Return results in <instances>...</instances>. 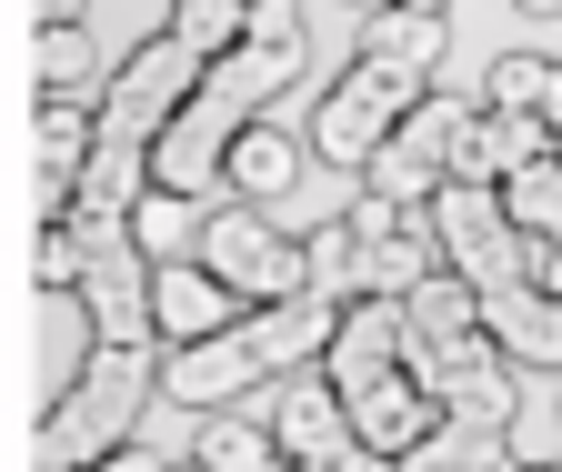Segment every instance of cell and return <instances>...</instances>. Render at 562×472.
I'll use <instances>...</instances> for the list:
<instances>
[{
    "instance_id": "4",
    "label": "cell",
    "mask_w": 562,
    "mask_h": 472,
    "mask_svg": "<svg viewBox=\"0 0 562 472\" xmlns=\"http://www.w3.org/2000/svg\"><path fill=\"white\" fill-rule=\"evenodd\" d=\"M201 81H211V60L191 41H171V31L140 41L121 71H111V91H101V142H140V151H151L161 131L201 101Z\"/></svg>"
},
{
    "instance_id": "10",
    "label": "cell",
    "mask_w": 562,
    "mask_h": 472,
    "mask_svg": "<svg viewBox=\"0 0 562 472\" xmlns=\"http://www.w3.org/2000/svg\"><path fill=\"white\" fill-rule=\"evenodd\" d=\"M261 423H271V442L292 452V462H331V452H351V402L331 392V372H281L271 402H261Z\"/></svg>"
},
{
    "instance_id": "20",
    "label": "cell",
    "mask_w": 562,
    "mask_h": 472,
    "mask_svg": "<svg viewBox=\"0 0 562 472\" xmlns=\"http://www.w3.org/2000/svg\"><path fill=\"white\" fill-rule=\"evenodd\" d=\"M191 462H201V472H281L292 452L271 442V423H261V413H201Z\"/></svg>"
},
{
    "instance_id": "23",
    "label": "cell",
    "mask_w": 562,
    "mask_h": 472,
    "mask_svg": "<svg viewBox=\"0 0 562 472\" xmlns=\"http://www.w3.org/2000/svg\"><path fill=\"white\" fill-rule=\"evenodd\" d=\"M362 60H412V71H432V60H442V21H432V11H402V0H382V11L362 21Z\"/></svg>"
},
{
    "instance_id": "26",
    "label": "cell",
    "mask_w": 562,
    "mask_h": 472,
    "mask_svg": "<svg viewBox=\"0 0 562 472\" xmlns=\"http://www.w3.org/2000/svg\"><path fill=\"white\" fill-rule=\"evenodd\" d=\"M503 212H513V232H532V241H552V232H562V151H552V161H532L522 181H503Z\"/></svg>"
},
{
    "instance_id": "32",
    "label": "cell",
    "mask_w": 562,
    "mask_h": 472,
    "mask_svg": "<svg viewBox=\"0 0 562 472\" xmlns=\"http://www.w3.org/2000/svg\"><path fill=\"white\" fill-rule=\"evenodd\" d=\"M91 472H181V462H161V452H140V442H131V452H111V462H91Z\"/></svg>"
},
{
    "instance_id": "33",
    "label": "cell",
    "mask_w": 562,
    "mask_h": 472,
    "mask_svg": "<svg viewBox=\"0 0 562 472\" xmlns=\"http://www.w3.org/2000/svg\"><path fill=\"white\" fill-rule=\"evenodd\" d=\"M41 31H81V0H41Z\"/></svg>"
},
{
    "instance_id": "8",
    "label": "cell",
    "mask_w": 562,
    "mask_h": 472,
    "mask_svg": "<svg viewBox=\"0 0 562 472\" xmlns=\"http://www.w3.org/2000/svg\"><path fill=\"white\" fill-rule=\"evenodd\" d=\"M402 372H422L442 392V413H462V423H503L513 432V413H522V362L492 342V331H472V342H452V352H422Z\"/></svg>"
},
{
    "instance_id": "5",
    "label": "cell",
    "mask_w": 562,
    "mask_h": 472,
    "mask_svg": "<svg viewBox=\"0 0 562 472\" xmlns=\"http://www.w3.org/2000/svg\"><path fill=\"white\" fill-rule=\"evenodd\" d=\"M432 232H442V261L472 282V292H513V282H532V232H513V212H503V191H482V181H442L432 191Z\"/></svg>"
},
{
    "instance_id": "31",
    "label": "cell",
    "mask_w": 562,
    "mask_h": 472,
    "mask_svg": "<svg viewBox=\"0 0 562 472\" xmlns=\"http://www.w3.org/2000/svg\"><path fill=\"white\" fill-rule=\"evenodd\" d=\"M532 292H552V302H562V241H542V251H532Z\"/></svg>"
},
{
    "instance_id": "9",
    "label": "cell",
    "mask_w": 562,
    "mask_h": 472,
    "mask_svg": "<svg viewBox=\"0 0 562 472\" xmlns=\"http://www.w3.org/2000/svg\"><path fill=\"white\" fill-rule=\"evenodd\" d=\"M151 312H161V352L222 342V331L251 322V302H241L222 272H201V261H161V272H151Z\"/></svg>"
},
{
    "instance_id": "14",
    "label": "cell",
    "mask_w": 562,
    "mask_h": 472,
    "mask_svg": "<svg viewBox=\"0 0 562 472\" xmlns=\"http://www.w3.org/2000/svg\"><path fill=\"white\" fill-rule=\"evenodd\" d=\"M341 312H351V302H331V292H302V302H271V312H251L241 331H251V352H261V372L281 382V372H302V362H322V352H331V331H341Z\"/></svg>"
},
{
    "instance_id": "36",
    "label": "cell",
    "mask_w": 562,
    "mask_h": 472,
    "mask_svg": "<svg viewBox=\"0 0 562 472\" xmlns=\"http://www.w3.org/2000/svg\"><path fill=\"white\" fill-rule=\"evenodd\" d=\"M362 11H382V0H362Z\"/></svg>"
},
{
    "instance_id": "7",
    "label": "cell",
    "mask_w": 562,
    "mask_h": 472,
    "mask_svg": "<svg viewBox=\"0 0 562 472\" xmlns=\"http://www.w3.org/2000/svg\"><path fill=\"white\" fill-rule=\"evenodd\" d=\"M241 111L232 101H191L161 142H151V191H181V201H211V191H232V151H241Z\"/></svg>"
},
{
    "instance_id": "1",
    "label": "cell",
    "mask_w": 562,
    "mask_h": 472,
    "mask_svg": "<svg viewBox=\"0 0 562 472\" xmlns=\"http://www.w3.org/2000/svg\"><path fill=\"white\" fill-rule=\"evenodd\" d=\"M151 392H161V352H101L81 372V392L60 402V413H41V472H91L111 452H131L140 413H151Z\"/></svg>"
},
{
    "instance_id": "3",
    "label": "cell",
    "mask_w": 562,
    "mask_h": 472,
    "mask_svg": "<svg viewBox=\"0 0 562 472\" xmlns=\"http://www.w3.org/2000/svg\"><path fill=\"white\" fill-rule=\"evenodd\" d=\"M201 272H222L251 312H271V302H302L312 292V241L302 232H271L261 201H232V212H211V232H201Z\"/></svg>"
},
{
    "instance_id": "6",
    "label": "cell",
    "mask_w": 562,
    "mask_h": 472,
    "mask_svg": "<svg viewBox=\"0 0 562 472\" xmlns=\"http://www.w3.org/2000/svg\"><path fill=\"white\" fill-rule=\"evenodd\" d=\"M462 131H472V101H452V91H432L392 142H382V161L362 171V191H382V201H402V212H422L442 181H452V151H462Z\"/></svg>"
},
{
    "instance_id": "35",
    "label": "cell",
    "mask_w": 562,
    "mask_h": 472,
    "mask_svg": "<svg viewBox=\"0 0 562 472\" xmlns=\"http://www.w3.org/2000/svg\"><path fill=\"white\" fill-rule=\"evenodd\" d=\"M532 472H562V462H532Z\"/></svg>"
},
{
    "instance_id": "13",
    "label": "cell",
    "mask_w": 562,
    "mask_h": 472,
    "mask_svg": "<svg viewBox=\"0 0 562 472\" xmlns=\"http://www.w3.org/2000/svg\"><path fill=\"white\" fill-rule=\"evenodd\" d=\"M322 372H331L341 402L372 392L382 372H402V302H351L341 331H331V352H322Z\"/></svg>"
},
{
    "instance_id": "22",
    "label": "cell",
    "mask_w": 562,
    "mask_h": 472,
    "mask_svg": "<svg viewBox=\"0 0 562 472\" xmlns=\"http://www.w3.org/2000/svg\"><path fill=\"white\" fill-rule=\"evenodd\" d=\"M292 181H302V142H281L271 121H251L241 151H232V191H241V201H281Z\"/></svg>"
},
{
    "instance_id": "2",
    "label": "cell",
    "mask_w": 562,
    "mask_h": 472,
    "mask_svg": "<svg viewBox=\"0 0 562 472\" xmlns=\"http://www.w3.org/2000/svg\"><path fill=\"white\" fill-rule=\"evenodd\" d=\"M422 101H432V71H412V60H351V71H341V91L312 111V151L341 171H372L382 161V142H392V131L422 111Z\"/></svg>"
},
{
    "instance_id": "15",
    "label": "cell",
    "mask_w": 562,
    "mask_h": 472,
    "mask_svg": "<svg viewBox=\"0 0 562 472\" xmlns=\"http://www.w3.org/2000/svg\"><path fill=\"white\" fill-rule=\"evenodd\" d=\"M482 331H492L522 372H562V302H552V292H532V282L482 292Z\"/></svg>"
},
{
    "instance_id": "24",
    "label": "cell",
    "mask_w": 562,
    "mask_h": 472,
    "mask_svg": "<svg viewBox=\"0 0 562 472\" xmlns=\"http://www.w3.org/2000/svg\"><path fill=\"white\" fill-rule=\"evenodd\" d=\"M171 41H191L201 60H222L251 41V0H171Z\"/></svg>"
},
{
    "instance_id": "30",
    "label": "cell",
    "mask_w": 562,
    "mask_h": 472,
    "mask_svg": "<svg viewBox=\"0 0 562 472\" xmlns=\"http://www.w3.org/2000/svg\"><path fill=\"white\" fill-rule=\"evenodd\" d=\"M251 41H271V50H302V11H292V0H251Z\"/></svg>"
},
{
    "instance_id": "34",
    "label": "cell",
    "mask_w": 562,
    "mask_h": 472,
    "mask_svg": "<svg viewBox=\"0 0 562 472\" xmlns=\"http://www.w3.org/2000/svg\"><path fill=\"white\" fill-rule=\"evenodd\" d=\"M522 11H562V0H522Z\"/></svg>"
},
{
    "instance_id": "29",
    "label": "cell",
    "mask_w": 562,
    "mask_h": 472,
    "mask_svg": "<svg viewBox=\"0 0 562 472\" xmlns=\"http://www.w3.org/2000/svg\"><path fill=\"white\" fill-rule=\"evenodd\" d=\"M31 272H41V292H81V282H91V241L70 232V222H41V251H31Z\"/></svg>"
},
{
    "instance_id": "21",
    "label": "cell",
    "mask_w": 562,
    "mask_h": 472,
    "mask_svg": "<svg viewBox=\"0 0 562 472\" xmlns=\"http://www.w3.org/2000/svg\"><path fill=\"white\" fill-rule=\"evenodd\" d=\"M201 232H211V212L201 201H181V191H151L131 212V241L151 251V261H201Z\"/></svg>"
},
{
    "instance_id": "19",
    "label": "cell",
    "mask_w": 562,
    "mask_h": 472,
    "mask_svg": "<svg viewBox=\"0 0 562 472\" xmlns=\"http://www.w3.org/2000/svg\"><path fill=\"white\" fill-rule=\"evenodd\" d=\"M402 472H513V442H503V423H462V413H442V432L412 442Z\"/></svg>"
},
{
    "instance_id": "16",
    "label": "cell",
    "mask_w": 562,
    "mask_h": 472,
    "mask_svg": "<svg viewBox=\"0 0 562 472\" xmlns=\"http://www.w3.org/2000/svg\"><path fill=\"white\" fill-rule=\"evenodd\" d=\"M472 331H482V292H472L462 272H432V282L402 302V362L452 352V342H472Z\"/></svg>"
},
{
    "instance_id": "25",
    "label": "cell",
    "mask_w": 562,
    "mask_h": 472,
    "mask_svg": "<svg viewBox=\"0 0 562 472\" xmlns=\"http://www.w3.org/2000/svg\"><path fill=\"white\" fill-rule=\"evenodd\" d=\"M111 71H91V41L81 31H41V101H101Z\"/></svg>"
},
{
    "instance_id": "27",
    "label": "cell",
    "mask_w": 562,
    "mask_h": 472,
    "mask_svg": "<svg viewBox=\"0 0 562 472\" xmlns=\"http://www.w3.org/2000/svg\"><path fill=\"white\" fill-rule=\"evenodd\" d=\"M552 81H562V60L513 50V60H492V101L482 111H552Z\"/></svg>"
},
{
    "instance_id": "12",
    "label": "cell",
    "mask_w": 562,
    "mask_h": 472,
    "mask_svg": "<svg viewBox=\"0 0 562 472\" xmlns=\"http://www.w3.org/2000/svg\"><path fill=\"white\" fill-rule=\"evenodd\" d=\"M232 392H271L251 331H222V342H191V352L161 362V402H181V413H222Z\"/></svg>"
},
{
    "instance_id": "11",
    "label": "cell",
    "mask_w": 562,
    "mask_h": 472,
    "mask_svg": "<svg viewBox=\"0 0 562 472\" xmlns=\"http://www.w3.org/2000/svg\"><path fill=\"white\" fill-rule=\"evenodd\" d=\"M432 432H442V392L422 372H382L372 392H351V442H362V452L402 462L412 442H432Z\"/></svg>"
},
{
    "instance_id": "17",
    "label": "cell",
    "mask_w": 562,
    "mask_h": 472,
    "mask_svg": "<svg viewBox=\"0 0 562 472\" xmlns=\"http://www.w3.org/2000/svg\"><path fill=\"white\" fill-rule=\"evenodd\" d=\"M292 71H302V50H271V41H241V50H222V60H211V101H232L241 121H261L281 91H292Z\"/></svg>"
},
{
    "instance_id": "18",
    "label": "cell",
    "mask_w": 562,
    "mask_h": 472,
    "mask_svg": "<svg viewBox=\"0 0 562 472\" xmlns=\"http://www.w3.org/2000/svg\"><path fill=\"white\" fill-rule=\"evenodd\" d=\"M140 201H151V151H140V142H101V151L81 161V201H70V212H111V222H131Z\"/></svg>"
},
{
    "instance_id": "28",
    "label": "cell",
    "mask_w": 562,
    "mask_h": 472,
    "mask_svg": "<svg viewBox=\"0 0 562 472\" xmlns=\"http://www.w3.org/2000/svg\"><path fill=\"white\" fill-rule=\"evenodd\" d=\"M302 241H312V292L362 302V241H351V222H322V232H302Z\"/></svg>"
}]
</instances>
